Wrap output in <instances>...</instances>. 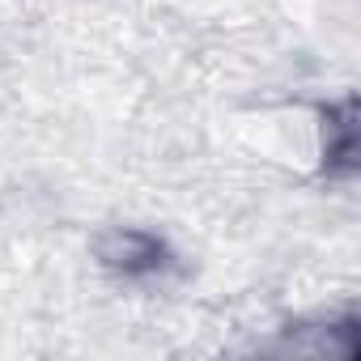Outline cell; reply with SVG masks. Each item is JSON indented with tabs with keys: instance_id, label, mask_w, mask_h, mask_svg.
<instances>
[{
	"instance_id": "obj_1",
	"label": "cell",
	"mask_w": 361,
	"mask_h": 361,
	"mask_svg": "<svg viewBox=\"0 0 361 361\" xmlns=\"http://www.w3.org/2000/svg\"><path fill=\"white\" fill-rule=\"evenodd\" d=\"M98 255H102L106 268H115V272H123V276H153V272H161V268L170 264L166 243H161L157 234L132 230V226L106 230L102 243H98Z\"/></svg>"
},
{
	"instance_id": "obj_2",
	"label": "cell",
	"mask_w": 361,
	"mask_h": 361,
	"mask_svg": "<svg viewBox=\"0 0 361 361\" xmlns=\"http://www.w3.org/2000/svg\"><path fill=\"white\" fill-rule=\"evenodd\" d=\"M331 132H336V140H327V166L336 170H353V161H357V123H353V106L344 111V119L340 123H327Z\"/></svg>"
}]
</instances>
